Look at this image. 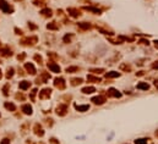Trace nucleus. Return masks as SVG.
Segmentation results:
<instances>
[{
    "label": "nucleus",
    "mask_w": 158,
    "mask_h": 144,
    "mask_svg": "<svg viewBox=\"0 0 158 144\" xmlns=\"http://www.w3.org/2000/svg\"><path fill=\"white\" fill-rule=\"evenodd\" d=\"M33 4L37 6H46V0H33Z\"/></svg>",
    "instance_id": "nucleus-33"
},
{
    "label": "nucleus",
    "mask_w": 158,
    "mask_h": 144,
    "mask_svg": "<svg viewBox=\"0 0 158 144\" xmlns=\"http://www.w3.org/2000/svg\"><path fill=\"white\" fill-rule=\"evenodd\" d=\"M143 75H145V71H140L136 73V76H143Z\"/></svg>",
    "instance_id": "nucleus-48"
},
{
    "label": "nucleus",
    "mask_w": 158,
    "mask_h": 144,
    "mask_svg": "<svg viewBox=\"0 0 158 144\" xmlns=\"http://www.w3.org/2000/svg\"><path fill=\"white\" fill-rule=\"evenodd\" d=\"M91 101L93 103V104H96V105H102V104H104V103L107 101V98L104 95H98V97L92 98Z\"/></svg>",
    "instance_id": "nucleus-8"
},
{
    "label": "nucleus",
    "mask_w": 158,
    "mask_h": 144,
    "mask_svg": "<svg viewBox=\"0 0 158 144\" xmlns=\"http://www.w3.org/2000/svg\"><path fill=\"white\" fill-rule=\"evenodd\" d=\"M153 84H155V87H156V88L158 89V79H156L155 82H153Z\"/></svg>",
    "instance_id": "nucleus-49"
},
{
    "label": "nucleus",
    "mask_w": 158,
    "mask_h": 144,
    "mask_svg": "<svg viewBox=\"0 0 158 144\" xmlns=\"http://www.w3.org/2000/svg\"><path fill=\"white\" fill-rule=\"evenodd\" d=\"M79 71H80V67H77V66L66 67V72H67V73H75V72H79Z\"/></svg>",
    "instance_id": "nucleus-26"
},
{
    "label": "nucleus",
    "mask_w": 158,
    "mask_h": 144,
    "mask_svg": "<svg viewBox=\"0 0 158 144\" xmlns=\"http://www.w3.org/2000/svg\"><path fill=\"white\" fill-rule=\"evenodd\" d=\"M1 77H3V73H1V70H0V79H1Z\"/></svg>",
    "instance_id": "nucleus-51"
},
{
    "label": "nucleus",
    "mask_w": 158,
    "mask_h": 144,
    "mask_svg": "<svg viewBox=\"0 0 158 144\" xmlns=\"http://www.w3.org/2000/svg\"><path fill=\"white\" fill-rule=\"evenodd\" d=\"M9 89H10V84L6 83V84L3 87V94H4V95H5V97H7V95H9Z\"/></svg>",
    "instance_id": "nucleus-32"
},
{
    "label": "nucleus",
    "mask_w": 158,
    "mask_h": 144,
    "mask_svg": "<svg viewBox=\"0 0 158 144\" xmlns=\"http://www.w3.org/2000/svg\"><path fill=\"white\" fill-rule=\"evenodd\" d=\"M89 72H92V73H96V75H99V73H103L104 72V69H91Z\"/></svg>",
    "instance_id": "nucleus-34"
},
{
    "label": "nucleus",
    "mask_w": 158,
    "mask_h": 144,
    "mask_svg": "<svg viewBox=\"0 0 158 144\" xmlns=\"http://www.w3.org/2000/svg\"><path fill=\"white\" fill-rule=\"evenodd\" d=\"M106 77L107 78H116V77H120V73L116 71H110V72H107L106 73Z\"/></svg>",
    "instance_id": "nucleus-18"
},
{
    "label": "nucleus",
    "mask_w": 158,
    "mask_h": 144,
    "mask_svg": "<svg viewBox=\"0 0 158 144\" xmlns=\"http://www.w3.org/2000/svg\"><path fill=\"white\" fill-rule=\"evenodd\" d=\"M49 143H52V144H59V142H58L55 138H50V139H49Z\"/></svg>",
    "instance_id": "nucleus-44"
},
{
    "label": "nucleus",
    "mask_w": 158,
    "mask_h": 144,
    "mask_svg": "<svg viewBox=\"0 0 158 144\" xmlns=\"http://www.w3.org/2000/svg\"><path fill=\"white\" fill-rule=\"evenodd\" d=\"M0 10H1L4 13H11V12H13V7L6 1V0H0Z\"/></svg>",
    "instance_id": "nucleus-2"
},
{
    "label": "nucleus",
    "mask_w": 158,
    "mask_h": 144,
    "mask_svg": "<svg viewBox=\"0 0 158 144\" xmlns=\"http://www.w3.org/2000/svg\"><path fill=\"white\" fill-rule=\"evenodd\" d=\"M70 84L71 85H77V84H81V83H82L83 82V81H82V78H73V79H71L70 81Z\"/></svg>",
    "instance_id": "nucleus-31"
},
{
    "label": "nucleus",
    "mask_w": 158,
    "mask_h": 144,
    "mask_svg": "<svg viewBox=\"0 0 158 144\" xmlns=\"http://www.w3.org/2000/svg\"><path fill=\"white\" fill-rule=\"evenodd\" d=\"M73 37H74V34H66V35H64V38H63V42L66 43V44H69V43H71V39H73Z\"/></svg>",
    "instance_id": "nucleus-30"
},
{
    "label": "nucleus",
    "mask_w": 158,
    "mask_h": 144,
    "mask_svg": "<svg viewBox=\"0 0 158 144\" xmlns=\"http://www.w3.org/2000/svg\"><path fill=\"white\" fill-rule=\"evenodd\" d=\"M15 1H22V0H15Z\"/></svg>",
    "instance_id": "nucleus-53"
},
{
    "label": "nucleus",
    "mask_w": 158,
    "mask_h": 144,
    "mask_svg": "<svg viewBox=\"0 0 158 144\" xmlns=\"http://www.w3.org/2000/svg\"><path fill=\"white\" fill-rule=\"evenodd\" d=\"M79 27L82 31H86V29H91V25L88 23V22H80L79 23Z\"/></svg>",
    "instance_id": "nucleus-23"
},
{
    "label": "nucleus",
    "mask_w": 158,
    "mask_h": 144,
    "mask_svg": "<svg viewBox=\"0 0 158 144\" xmlns=\"http://www.w3.org/2000/svg\"><path fill=\"white\" fill-rule=\"evenodd\" d=\"M119 69L121 71H125V72H131V66L128 65V64H121Z\"/></svg>",
    "instance_id": "nucleus-27"
},
{
    "label": "nucleus",
    "mask_w": 158,
    "mask_h": 144,
    "mask_svg": "<svg viewBox=\"0 0 158 144\" xmlns=\"http://www.w3.org/2000/svg\"><path fill=\"white\" fill-rule=\"evenodd\" d=\"M21 110H22V112H24L25 115H32V112H33L32 106H31L30 104H24L21 106Z\"/></svg>",
    "instance_id": "nucleus-13"
},
{
    "label": "nucleus",
    "mask_w": 158,
    "mask_h": 144,
    "mask_svg": "<svg viewBox=\"0 0 158 144\" xmlns=\"http://www.w3.org/2000/svg\"><path fill=\"white\" fill-rule=\"evenodd\" d=\"M34 60L37 61L39 65H42V64H43V59H42V56L38 55V54H36V55H34Z\"/></svg>",
    "instance_id": "nucleus-35"
},
{
    "label": "nucleus",
    "mask_w": 158,
    "mask_h": 144,
    "mask_svg": "<svg viewBox=\"0 0 158 144\" xmlns=\"http://www.w3.org/2000/svg\"><path fill=\"white\" fill-rule=\"evenodd\" d=\"M33 132H34L36 136H38V137H43L44 136V131H43L42 126H40L39 123H36L33 126Z\"/></svg>",
    "instance_id": "nucleus-12"
},
{
    "label": "nucleus",
    "mask_w": 158,
    "mask_h": 144,
    "mask_svg": "<svg viewBox=\"0 0 158 144\" xmlns=\"http://www.w3.org/2000/svg\"><path fill=\"white\" fill-rule=\"evenodd\" d=\"M94 92H96V88H94V87H85V88H82V93H85V94H92Z\"/></svg>",
    "instance_id": "nucleus-25"
},
{
    "label": "nucleus",
    "mask_w": 158,
    "mask_h": 144,
    "mask_svg": "<svg viewBox=\"0 0 158 144\" xmlns=\"http://www.w3.org/2000/svg\"><path fill=\"white\" fill-rule=\"evenodd\" d=\"M28 27H30V29H32V31L37 29V26H36V25H33L32 22H30V23H28Z\"/></svg>",
    "instance_id": "nucleus-41"
},
{
    "label": "nucleus",
    "mask_w": 158,
    "mask_h": 144,
    "mask_svg": "<svg viewBox=\"0 0 158 144\" xmlns=\"http://www.w3.org/2000/svg\"><path fill=\"white\" fill-rule=\"evenodd\" d=\"M47 28L50 29V31H58L59 29V26L56 25V22H50V23L47 25Z\"/></svg>",
    "instance_id": "nucleus-24"
},
{
    "label": "nucleus",
    "mask_w": 158,
    "mask_h": 144,
    "mask_svg": "<svg viewBox=\"0 0 158 144\" xmlns=\"http://www.w3.org/2000/svg\"><path fill=\"white\" fill-rule=\"evenodd\" d=\"M151 67H152L153 70H158V61H155V62H153V64L151 65Z\"/></svg>",
    "instance_id": "nucleus-42"
},
{
    "label": "nucleus",
    "mask_w": 158,
    "mask_h": 144,
    "mask_svg": "<svg viewBox=\"0 0 158 144\" xmlns=\"http://www.w3.org/2000/svg\"><path fill=\"white\" fill-rule=\"evenodd\" d=\"M86 11H91L93 13H96V15H101L102 11L99 10V9H96V7H91V6H87V7H83Z\"/></svg>",
    "instance_id": "nucleus-22"
},
{
    "label": "nucleus",
    "mask_w": 158,
    "mask_h": 144,
    "mask_svg": "<svg viewBox=\"0 0 158 144\" xmlns=\"http://www.w3.org/2000/svg\"><path fill=\"white\" fill-rule=\"evenodd\" d=\"M38 42V38L36 35H31V37H25L20 40V44L24 47H32Z\"/></svg>",
    "instance_id": "nucleus-1"
},
{
    "label": "nucleus",
    "mask_w": 158,
    "mask_h": 144,
    "mask_svg": "<svg viewBox=\"0 0 158 144\" xmlns=\"http://www.w3.org/2000/svg\"><path fill=\"white\" fill-rule=\"evenodd\" d=\"M48 57H49V59H53V60H58V59H59L55 53H48Z\"/></svg>",
    "instance_id": "nucleus-36"
},
{
    "label": "nucleus",
    "mask_w": 158,
    "mask_h": 144,
    "mask_svg": "<svg viewBox=\"0 0 158 144\" xmlns=\"http://www.w3.org/2000/svg\"><path fill=\"white\" fill-rule=\"evenodd\" d=\"M37 88H34L33 89V91L32 92H31V95H30V98H31V100H32V101H34V97H36V94H37Z\"/></svg>",
    "instance_id": "nucleus-39"
},
{
    "label": "nucleus",
    "mask_w": 158,
    "mask_h": 144,
    "mask_svg": "<svg viewBox=\"0 0 158 144\" xmlns=\"http://www.w3.org/2000/svg\"><path fill=\"white\" fill-rule=\"evenodd\" d=\"M40 144H43V143H40Z\"/></svg>",
    "instance_id": "nucleus-54"
},
{
    "label": "nucleus",
    "mask_w": 158,
    "mask_h": 144,
    "mask_svg": "<svg viewBox=\"0 0 158 144\" xmlns=\"http://www.w3.org/2000/svg\"><path fill=\"white\" fill-rule=\"evenodd\" d=\"M15 32H16V34H19V35H22V34H24V32H22V29H19V28H17V27L15 28Z\"/></svg>",
    "instance_id": "nucleus-45"
},
{
    "label": "nucleus",
    "mask_w": 158,
    "mask_h": 144,
    "mask_svg": "<svg viewBox=\"0 0 158 144\" xmlns=\"http://www.w3.org/2000/svg\"><path fill=\"white\" fill-rule=\"evenodd\" d=\"M75 109L80 112H85V111H88L89 105H75Z\"/></svg>",
    "instance_id": "nucleus-21"
},
{
    "label": "nucleus",
    "mask_w": 158,
    "mask_h": 144,
    "mask_svg": "<svg viewBox=\"0 0 158 144\" xmlns=\"http://www.w3.org/2000/svg\"><path fill=\"white\" fill-rule=\"evenodd\" d=\"M19 75L25 76V72H24V70H22V69H19Z\"/></svg>",
    "instance_id": "nucleus-47"
},
{
    "label": "nucleus",
    "mask_w": 158,
    "mask_h": 144,
    "mask_svg": "<svg viewBox=\"0 0 158 144\" xmlns=\"http://www.w3.org/2000/svg\"><path fill=\"white\" fill-rule=\"evenodd\" d=\"M135 144H153V143L151 142L150 138H141V139H136Z\"/></svg>",
    "instance_id": "nucleus-19"
},
{
    "label": "nucleus",
    "mask_w": 158,
    "mask_h": 144,
    "mask_svg": "<svg viewBox=\"0 0 158 144\" xmlns=\"http://www.w3.org/2000/svg\"><path fill=\"white\" fill-rule=\"evenodd\" d=\"M49 78H50V75H49L48 72H42L39 77H38L37 79H36V83H37V84H40V83H47L48 81H49Z\"/></svg>",
    "instance_id": "nucleus-5"
},
{
    "label": "nucleus",
    "mask_w": 158,
    "mask_h": 144,
    "mask_svg": "<svg viewBox=\"0 0 158 144\" xmlns=\"http://www.w3.org/2000/svg\"><path fill=\"white\" fill-rule=\"evenodd\" d=\"M156 137H157V138H158V131H157V132H156Z\"/></svg>",
    "instance_id": "nucleus-52"
},
{
    "label": "nucleus",
    "mask_w": 158,
    "mask_h": 144,
    "mask_svg": "<svg viewBox=\"0 0 158 144\" xmlns=\"http://www.w3.org/2000/svg\"><path fill=\"white\" fill-rule=\"evenodd\" d=\"M67 13H69L71 17H74V19H77V17L82 15L81 10H79V9H76V7H69L67 9Z\"/></svg>",
    "instance_id": "nucleus-7"
},
{
    "label": "nucleus",
    "mask_w": 158,
    "mask_h": 144,
    "mask_svg": "<svg viewBox=\"0 0 158 144\" xmlns=\"http://www.w3.org/2000/svg\"><path fill=\"white\" fill-rule=\"evenodd\" d=\"M4 106H5V109H7L9 111H11V112L16 111V105L13 104V103H9V101H6L5 104H4Z\"/></svg>",
    "instance_id": "nucleus-17"
},
{
    "label": "nucleus",
    "mask_w": 158,
    "mask_h": 144,
    "mask_svg": "<svg viewBox=\"0 0 158 144\" xmlns=\"http://www.w3.org/2000/svg\"><path fill=\"white\" fill-rule=\"evenodd\" d=\"M25 59H26V53H21L17 55V60L19 61H24Z\"/></svg>",
    "instance_id": "nucleus-37"
},
{
    "label": "nucleus",
    "mask_w": 158,
    "mask_h": 144,
    "mask_svg": "<svg viewBox=\"0 0 158 144\" xmlns=\"http://www.w3.org/2000/svg\"><path fill=\"white\" fill-rule=\"evenodd\" d=\"M12 55V51L9 47H0V56H4V57H9Z\"/></svg>",
    "instance_id": "nucleus-9"
},
{
    "label": "nucleus",
    "mask_w": 158,
    "mask_h": 144,
    "mask_svg": "<svg viewBox=\"0 0 158 144\" xmlns=\"http://www.w3.org/2000/svg\"><path fill=\"white\" fill-rule=\"evenodd\" d=\"M15 98L17 99V100H25V99H26V97L22 93H17L16 95H15Z\"/></svg>",
    "instance_id": "nucleus-38"
},
{
    "label": "nucleus",
    "mask_w": 158,
    "mask_h": 144,
    "mask_svg": "<svg viewBox=\"0 0 158 144\" xmlns=\"http://www.w3.org/2000/svg\"><path fill=\"white\" fill-rule=\"evenodd\" d=\"M30 87H31V82H28V81H21L19 83V88L22 89V91H27Z\"/></svg>",
    "instance_id": "nucleus-15"
},
{
    "label": "nucleus",
    "mask_w": 158,
    "mask_h": 144,
    "mask_svg": "<svg viewBox=\"0 0 158 144\" xmlns=\"http://www.w3.org/2000/svg\"><path fill=\"white\" fill-rule=\"evenodd\" d=\"M155 48L158 49V40H156V42H155Z\"/></svg>",
    "instance_id": "nucleus-50"
},
{
    "label": "nucleus",
    "mask_w": 158,
    "mask_h": 144,
    "mask_svg": "<svg viewBox=\"0 0 158 144\" xmlns=\"http://www.w3.org/2000/svg\"><path fill=\"white\" fill-rule=\"evenodd\" d=\"M0 144H10V139H7V138H4L1 142H0Z\"/></svg>",
    "instance_id": "nucleus-43"
},
{
    "label": "nucleus",
    "mask_w": 158,
    "mask_h": 144,
    "mask_svg": "<svg viewBox=\"0 0 158 144\" xmlns=\"http://www.w3.org/2000/svg\"><path fill=\"white\" fill-rule=\"evenodd\" d=\"M140 44H142V45H148V40L142 39V40H140Z\"/></svg>",
    "instance_id": "nucleus-46"
},
{
    "label": "nucleus",
    "mask_w": 158,
    "mask_h": 144,
    "mask_svg": "<svg viewBox=\"0 0 158 144\" xmlns=\"http://www.w3.org/2000/svg\"><path fill=\"white\" fill-rule=\"evenodd\" d=\"M52 95V89L50 88H44L39 92V99L42 100H46V99H49V97Z\"/></svg>",
    "instance_id": "nucleus-6"
},
{
    "label": "nucleus",
    "mask_w": 158,
    "mask_h": 144,
    "mask_svg": "<svg viewBox=\"0 0 158 144\" xmlns=\"http://www.w3.org/2000/svg\"><path fill=\"white\" fill-rule=\"evenodd\" d=\"M0 64H1V62H0Z\"/></svg>",
    "instance_id": "nucleus-55"
},
{
    "label": "nucleus",
    "mask_w": 158,
    "mask_h": 144,
    "mask_svg": "<svg viewBox=\"0 0 158 144\" xmlns=\"http://www.w3.org/2000/svg\"><path fill=\"white\" fill-rule=\"evenodd\" d=\"M48 69L50 70L52 72H54V73H59V72H60V66L56 65L54 61H49L48 62Z\"/></svg>",
    "instance_id": "nucleus-11"
},
{
    "label": "nucleus",
    "mask_w": 158,
    "mask_h": 144,
    "mask_svg": "<svg viewBox=\"0 0 158 144\" xmlns=\"http://www.w3.org/2000/svg\"><path fill=\"white\" fill-rule=\"evenodd\" d=\"M25 70L27 71V73L34 76L37 73V70H36V67L33 66V64H31V62H26L25 64Z\"/></svg>",
    "instance_id": "nucleus-10"
},
{
    "label": "nucleus",
    "mask_w": 158,
    "mask_h": 144,
    "mask_svg": "<svg viewBox=\"0 0 158 144\" xmlns=\"http://www.w3.org/2000/svg\"><path fill=\"white\" fill-rule=\"evenodd\" d=\"M107 95H108V97H114V98H120V97H121V93H119V92L116 91V89H114V88H110V89H108Z\"/></svg>",
    "instance_id": "nucleus-14"
},
{
    "label": "nucleus",
    "mask_w": 158,
    "mask_h": 144,
    "mask_svg": "<svg viewBox=\"0 0 158 144\" xmlns=\"http://www.w3.org/2000/svg\"><path fill=\"white\" fill-rule=\"evenodd\" d=\"M40 13H42L43 17H52L53 16V11L50 10V9H48V7L42 9V10H40Z\"/></svg>",
    "instance_id": "nucleus-16"
},
{
    "label": "nucleus",
    "mask_w": 158,
    "mask_h": 144,
    "mask_svg": "<svg viewBox=\"0 0 158 144\" xmlns=\"http://www.w3.org/2000/svg\"><path fill=\"white\" fill-rule=\"evenodd\" d=\"M13 72H15V70H13L12 67H7V70H6V78H7V79L12 78V76H13Z\"/></svg>",
    "instance_id": "nucleus-28"
},
{
    "label": "nucleus",
    "mask_w": 158,
    "mask_h": 144,
    "mask_svg": "<svg viewBox=\"0 0 158 144\" xmlns=\"http://www.w3.org/2000/svg\"><path fill=\"white\" fill-rule=\"evenodd\" d=\"M136 88H137V89H142V91H147V89L150 88V85H148L147 83H143V82H142V83H139V84L136 85Z\"/></svg>",
    "instance_id": "nucleus-29"
},
{
    "label": "nucleus",
    "mask_w": 158,
    "mask_h": 144,
    "mask_svg": "<svg viewBox=\"0 0 158 144\" xmlns=\"http://www.w3.org/2000/svg\"><path fill=\"white\" fill-rule=\"evenodd\" d=\"M54 87L58 88V89H60V91H64L65 87H66V82H65V79L63 78V77H58L54 79Z\"/></svg>",
    "instance_id": "nucleus-3"
},
{
    "label": "nucleus",
    "mask_w": 158,
    "mask_h": 144,
    "mask_svg": "<svg viewBox=\"0 0 158 144\" xmlns=\"http://www.w3.org/2000/svg\"><path fill=\"white\" fill-rule=\"evenodd\" d=\"M67 105L66 104H59L56 106V109H55V112H56V115L58 116H65L67 114Z\"/></svg>",
    "instance_id": "nucleus-4"
},
{
    "label": "nucleus",
    "mask_w": 158,
    "mask_h": 144,
    "mask_svg": "<svg viewBox=\"0 0 158 144\" xmlns=\"http://www.w3.org/2000/svg\"><path fill=\"white\" fill-rule=\"evenodd\" d=\"M87 81H88V82H91V83H99V82H101V78L96 77V76H93V75H88L87 76Z\"/></svg>",
    "instance_id": "nucleus-20"
},
{
    "label": "nucleus",
    "mask_w": 158,
    "mask_h": 144,
    "mask_svg": "<svg viewBox=\"0 0 158 144\" xmlns=\"http://www.w3.org/2000/svg\"><path fill=\"white\" fill-rule=\"evenodd\" d=\"M44 121H46V125L49 126V127H52L53 126V119H46Z\"/></svg>",
    "instance_id": "nucleus-40"
}]
</instances>
